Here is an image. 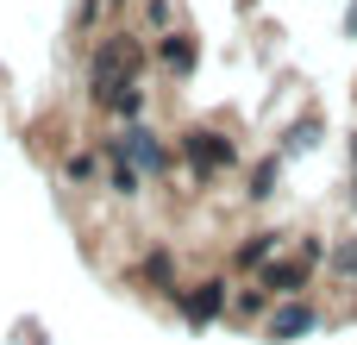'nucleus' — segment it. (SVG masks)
<instances>
[{"mask_svg": "<svg viewBox=\"0 0 357 345\" xmlns=\"http://www.w3.org/2000/svg\"><path fill=\"white\" fill-rule=\"evenodd\" d=\"M138 63H144V44H138V38H107V44L94 50V88L138 82Z\"/></svg>", "mask_w": 357, "mask_h": 345, "instance_id": "f257e3e1", "label": "nucleus"}, {"mask_svg": "<svg viewBox=\"0 0 357 345\" xmlns=\"http://www.w3.org/2000/svg\"><path fill=\"white\" fill-rule=\"evenodd\" d=\"M182 157H188V170H195L201 182L238 163V151H232V145H226L220 132H207V126H195V132H182Z\"/></svg>", "mask_w": 357, "mask_h": 345, "instance_id": "f03ea898", "label": "nucleus"}, {"mask_svg": "<svg viewBox=\"0 0 357 345\" xmlns=\"http://www.w3.org/2000/svg\"><path fill=\"white\" fill-rule=\"evenodd\" d=\"M113 145H119V157H126L138 176H163V170H169V145H163L151 126H132V132H119Z\"/></svg>", "mask_w": 357, "mask_h": 345, "instance_id": "7ed1b4c3", "label": "nucleus"}, {"mask_svg": "<svg viewBox=\"0 0 357 345\" xmlns=\"http://www.w3.org/2000/svg\"><path fill=\"white\" fill-rule=\"evenodd\" d=\"M264 333H270V345H295V339H307V333H320V308L295 295V302H282V308L270 314Z\"/></svg>", "mask_w": 357, "mask_h": 345, "instance_id": "20e7f679", "label": "nucleus"}, {"mask_svg": "<svg viewBox=\"0 0 357 345\" xmlns=\"http://www.w3.org/2000/svg\"><path fill=\"white\" fill-rule=\"evenodd\" d=\"M176 295V308H182V321L188 327H207V321H220V308L232 302V289L213 277V283H201V289H169Z\"/></svg>", "mask_w": 357, "mask_h": 345, "instance_id": "39448f33", "label": "nucleus"}, {"mask_svg": "<svg viewBox=\"0 0 357 345\" xmlns=\"http://www.w3.org/2000/svg\"><path fill=\"white\" fill-rule=\"evenodd\" d=\"M257 283H264L270 295H289V302H295V295L307 289V258H270Z\"/></svg>", "mask_w": 357, "mask_h": 345, "instance_id": "423d86ee", "label": "nucleus"}, {"mask_svg": "<svg viewBox=\"0 0 357 345\" xmlns=\"http://www.w3.org/2000/svg\"><path fill=\"white\" fill-rule=\"evenodd\" d=\"M157 63H163L169 75H195L201 50H195V38H188V31H163V38H157Z\"/></svg>", "mask_w": 357, "mask_h": 345, "instance_id": "0eeeda50", "label": "nucleus"}, {"mask_svg": "<svg viewBox=\"0 0 357 345\" xmlns=\"http://www.w3.org/2000/svg\"><path fill=\"white\" fill-rule=\"evenodd\" d=\"M94 101H100V107H113V113H126V119H138V113H144V88H138V82H113V88H94Z\"/></svg>", "mask_w": 357, "mask_h": 345, "instance_id": "6e6552de", "label": "nucleus"}, {"mask_svg": "<svg viewBox=\"0 0 357 345\" xmlns=\"http://www.w3.org/2000/svg\"><path fill=\"white\" fill-rule=\"evenodd\" d=\"M276 251H282V233H251V239L238 245V258H232V264H238V270H264Z\"/></svg>", "mask_w": 357, "mask_h": 345, "instance_id": "1a4fd4ad", "label": "nucleus"}, {"mask_svg": "<svg viewBox=\"0 0 357 345\" xmlns=\"http://www.w3.org/2000/svg\"><path fill=\"white\" fill-rule=\"evenodd\" d=\"M276 170H282V157H264V163L251 170V189H245V195H251V201H270V195H276Z\"/></svg>", "mask_w": 357, "mask_h": 345, "instance_id": "9d476101", "label": "nucleus"}, {"mask_svg": "<svg viewBox=\"0 0 357 345\" xmlns=\"http://www.w3.org/2000/svg\"><path fill=\"white\" fill-rule=\"evenodd\" d=\"M238 314H245V321H251V314H270V289H264V283L238 289Z\"/></svg>", "mask_w": 357, "mask_h": 345, "instance_id": "9b49d317", "label": "nucleus"}, {"mask_svg": "<svg viewBox=\"0 0 357 345\" xmlns=\"http://www.w3.org/2000/svg\"><path fill=\"white\" fill-rule=\"evenodd\" d=\"M333 270L351 283V277H357V245H339V251H333Z\"/></svg>", "mask_w": 357, "mask_h": 345, "instance_id": "f8f14e48", "label": "nucleus"}, {"mask_svg": "<svg viewBox=\"0 0 357 345\" xmlns=\"http://www.w3.org/2000/svg\"><path fill=\"white\" fill-rule=\"evenodd\" d=\"M144 270H151L157 283H169V270H176V264H169V251H151V258H144Z\"/></svg>", "mask_w": 357, "mask_h": 345, "instance_id": "ddd939ff", "label": "nucleus"}, {"mask_svg": "<svg viewBox=\"0 0 357 345\" xmlns=\"http://www.w3.org/2000/svg\"><path fill=\"white\" fill-rule=\"evenodd\" d=\"M94 176V157H69V182H88Z\"/></svg>", "mask_w": 357, "mask_h": 345, "instance_id": "4468645a", "label": "nucleus"}, {"mask_svg": "<svg viewBox=\"0 0 357 345\" xmlns=\"http://www.w3.org/2000/svg\"><path fill=\"white\" fill-rule=\"evenodd\" d=\"M176 19V0H151V25H169Z\"/></svg>", "mask_w": 357, "mask_h": 345, "instance_id": "2eb2a0df", "label": "nucleus"}, {"mask_svg": "<svg viewBox=\"0 0 357 345\" xmlns=\"http://www.w3.org/2000/svg\"><path fill=\"white\" fill-rule=\"evenodd\" d=\"M345 31H357V0H351V13H345Z\"/></svg>", "mask_w": 357, "mask_h": 345, "instance_id": "dca6fc26", "label": "nucleus"}]
</instances>
